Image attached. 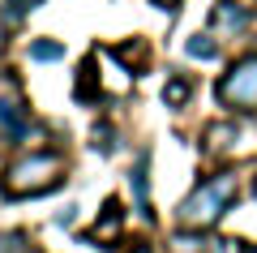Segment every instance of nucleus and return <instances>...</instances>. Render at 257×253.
<instances>
[{
  "instance_id": "f257e3e1",
  "label": "nucleus",
  "mask_w": 257,
  "mask_h": 253,
  "mask_svg": "<svg viewBox=\"0 0 257 253\" xmlns=\"http://www.w3.org/2000/svg\"><path fill=\"white\" fill-rule=\"evenodd\" d=\"M231 202H236V176H227V172L210 176L206 185H197L180 202V223L184 227H210L231 210Z\"/></svg>"
},
{
  "instance_id": "f03ea898",
  "label": "nucleus",
  "mask_w": 257,
  "mask_h": 253,
  "mask_svg": "<svg viewBox=\"0 0 257 253\" xmlns=\"http://www.w3.org/2000/svg\"><path fill=\"white\" fill-rule=\"evenodd\" d=\"M64 176H60V159L56 154H30V159L13 163L9 167V185L5 189L13 198H30V193H47V189H60Z\"/></svg>"
},
{
  "instance_id": "7ed1b4c3",
  "label": "nucleus",
  "mask_w": 257,
  "mask_h": 253,
  "mask_svg": "<svg viewBox=\"0 0 257 253\" xmlns=\"http://www.w3.org/2000/svg\"><path fill=\"white\" fill-rule=\"evenodd\" d=\"M214 95H219L223 103H231V108H240V112L257 108V56L240 60L236 69H231L227 77L214 86Z\"/></svg>"
},
{
  "instance_id": "20e7f679",
  "label": "nucleus",
  "mask_w": 257,
  "mask_h": 253,
  "mask_svg": "<svg viewBox=\"0 0 257 253\" xmlns=\"http://www.w3.org/2000/svg\"><path fill=\"white\" fill-rule=\"evenodd\" d=\"M30 133V120H26V108L13 99H0V137H9V142H22Z\"/></svg>"
},
{
  "instance_id": "39448f33",
  "label": "nucleus",
  "mask_w": 257,
  "mask_h": 253,
  "mask_svg": "<svg viewBox=\"0 0 257 253\" xmlns=\"http://www.w3.org/2000/svg\"><path fill=\"white\" fill-rule=\"evenodd\" d=\"M210 22H214V26H219V30H240V26H244V22H248V9H240L236 0H223L219 9L210 13Z\"/></svg>"
},
{
  "instance_id": "423d86ee",
  "label": "nucleus",
  "mask_w": 257,
  "mask_h": 253,
  "mask_svg": "<svg viewBox=\"0 0 257 253\" xmlns=\"http://www.w3.org/2000/svg\"><path fill=\"white\" fill-rule=\"evenodd\" d=\"M120 219H124V206H120L116 198H107V202H103V219L90 227V240H103V236H107L111 227L120 232Z\"/></svg>"
},
{
  "instance_id": "0eeeda50",
  "label": "nucleus",
  "mask_w": 257,
  "mask_h": 253,
  "mask_svg": "<svg viewBox=\"0 0 257 253\" xmlns=\"http://www.w3.org/2000/svg\"><path fill=\"white\" fill-rule=\"evenodd\" d=\"M128 181H133V193H138V210L150 219V189H146V154L138 159V167L128 172Z\"/></svg>"
},
{
  "instance_id": "6e6552de",
  "label": "nucleus",
  "mask_w": 257,
  "mask_h": 253,
  "mask_svg": "<svg viewBox=\"0 0 257 253\" xmlns=\"http://www.w3.org/2000/svg\"><path fill=\"white\" fill-rule=\"evenodd\" d=\"M184 52H189L193 60H214V56H219V43H214L210 35H193V39H184Z\"/></svg>"
},
{
  "instance_id": "1a4fd4ad",
  "label": "nucleus",
  "mask_w": 257,
  "mask_h": 253,
  "mask_svg": "<svg viewBox=\"0 0 257 253\" xmlns=\"http://www.w3.org/2000/svg\"><path fill=\"white\" fill-rule=\"evenodd\" d=\"M172 249L176 253H214V240H206V236H189V232H180L172 240Z\"/></svg>"
},
{
  "instance_id": "9d476101",
  "label": "nucleus",
  "mask_w": 257,
  "mask_h": 253,
  "mask_svg": "<svg viewBox=\"0 0 257 253\" xmlns=\"http://www.w3.org/2000/svg\"><path fill=\"white\" fill-rule=\"evenodd\" d=\"M77 99H99V69H94V60H86L82 77H77Z\"/></svg>"
},
{
  "instance_id": "9b49d317",
  "label": "nucleus",
  "mask_w": 257,
  "mask_h": 253,
  "mask_svg": "<svg viewBox=\"0 0 257 253\" xmlns=\"http://www.w3.org/2000/svg\"><path fill=\"white\" fill-rule=\"evenodd\" d=\"M167 103H184V99H189V95H193V86H189V81H180V77H176V81H167Z\"/></svg>"
},
{
  "instance_id": "f8f14e48",
  "label": "nucleus",
  "mask_w": 257,
  "mask_h": 253,
  "mask_svg": "<svg viewBox=\"0 0 257 253\" xmlns=\"http://www.w3.org/2000/svg\"><path fill=\"white\" fill-rule=\"evenodd\" d=\"M30 56H35V60H60L64 47L60 43H35V47H30Z\"/></svg>"
},
{
  "instance_id": "ddd939ff",
  "label": "nucleus",
  "mask_w": 257,
  "mask_h": 253,
  "mask_svg": "<svg viewBox=\"0 0 257 253\" xmlns=\"http://www.w3.org/2000/svg\"><path fill=\"white\" fill-rule=\"evenodd\" d=\"M155 5L159 9H176V0H155Z\"/></svg>"
},
{
  "instance_id": "4468645a",
  "label": "nucleus",
  "mask_w": 257,
  "mask_h": 253,
  "mask_svg": "<svg viewBox=\"0 0 257 253\" xmlns=\"http://www.w3.org/2000/svg\"><path fill=\"white\" fill-rule=\"evenodd\" d=\"M244 253H257V244H244Z\"/></svg>"
},
{
  "instance_id": "2eb2a0df",
  "label": "nucleus",
  "mask_w": 257,
  "mask_h": 253,
  "mask_svg": "<svg viewBox=\"0 0 257 253\" xmlns=\"http://www.w3.org/2000/svg\"><path fill=\"white\" fill-rule=\"evenodd\" d=\"M133 253H150V249H133Z\"/></svg>"
}]
</instances>
